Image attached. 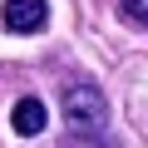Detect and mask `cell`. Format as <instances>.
<instances>
[{"label":"cell","instance_id":"cell-1","mask_svg":"<svg viewBox=\"0 0 148 148\" xmlns=\"http://www.w3.org/2000/svg\"><path fill=\"white\" fill-rule=\"evenodd\" d=\"M69 133H109V94L94 79H69L59 94Z\"/></svg>","mask_w":148,"mask_h":148},{"label":"cell","instance_id":"cell-2","mask_svg":"<svg viewBox=\"0 0 148 148\" xmlns=\"http://www.w3.org/2000/svg\"><path fill=\"white\" fill-rule=\"evenodd\" d=\"M0 25L10 35H40L49 25V0H0Z\"/></svg>","mask_w":148,"mask_h":148},{"label":"cell","instance_id":"cell-3","mask_svg":"<svg viewBox=\"0 0 148 148\" xmlns=\"http://www.w3.org/2000/svg\"><path fill=\"white\" fill-rule=\"evenodd\" d=\"M45 123H49L45 99H35V94L15 99V109H10V128H15L20 138H40V133H45Z\"/></svg>","mask_w":148,"mask_h":148},{"label":"cell","instance_id":"cell-4","mask_svg":"<svg viewBox=\"0 0 148 148\" xmlns=\"http://www.w3.org/2000/svg\"><path fill=\"white\" fill-rule=\"evenodd\" d=\"M54 148H119L109 133H64Z\"/></svg>","mask_w":148,"mask_h":148},{"label":"cell","instance_id":"cell-5","mask_svg":"<svg viewBox=\"0 0 148 148\" xmlns=\"http://www.w3.org/2000/svg\"><path fill=\"white\" fill-rule=\"evenodd\" d=\"M119 20H128V25L148 30V0H119Z\"/></svg>","mask_w":148,"mask_h":148}]
</instances>
